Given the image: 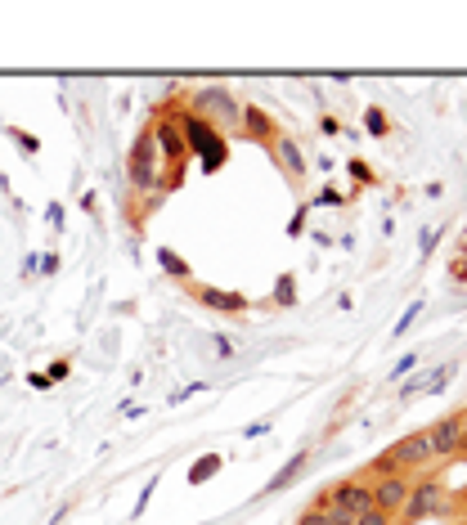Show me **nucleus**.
I'll use <instances>...</instances> for the list:
<instances>
[{"instance_id": "12", "label": "nucleus", "mask_w": 467, "mask_h": 525, "mask_svg": "<svg viewBox=\"0 0 467 525\" xmlns=\"http://www.w3.org/2000/svg\"><path fill=\"white\" fill-rule=\"evenodd\" d=\"M248 140H257V144H274L279 140V131H274V117L265 112V108H257V104H243V126H239Z\"/></svg>"}, {"instance_id": "26", "label": "nucleus", "mask_w": 467, "mask_h": 525, "mask_svg": "<svg viewBox=\"0 0 467 525\" xmlns=\"http://www.w3.org/2000/svg\"><path fill=\"white\" fill-rule=\"evenodd\" d=\"M463 454H467V414H463Z\"/></svg>"}, {"instance_id": "2", "label": "nucleus", "mask_w": 467, "mask_h": 525, "mask_svg": "<svg viewBox=\"0 0 467 525\" xmlns=\"http://www.w3.org/2000/svg\"><path fill=\"white\" fill-rule=\"evenodd\" d=\"M189 112H198L203 121H211L220 135L243 126V100H234V90H225V86H207V90H198V95L189 100Z\"/></svg>"}, {"instance_id": "21", "label": "nucleus", "mask_w": 467, "mask_h": 525, "mask_svg": "<svg viewBox=\"0 0 467 525\" xmlns=\"http://www.w3.org/2000/svg\"><path fill=\"white\" fill-rule=\"evenodd\" d=\"M418 310H422V301H414V306L405 310V319L396 323V337H400V332H409V323H414V319H418Z\"/></svg>"}, {"instance_id": "17", "label": "nucleus", "mask_w": 467, "mask_h": 525, "mask_svg": "<svg viewBox=\"0 0 467 525\" xmlns=\"http://www.w3.org/2000/svg\"><path fill=\"white\" fill-rule=\"evenodd\" d=\"M364 126H368V135H387V112H382V108H368V112H364Z\"/></svg>"}, {"instance_id": "6", "label": "nucleus", "mask_w": 467, "mask_h": 525, "mask_svg": "<svg viewBox=\"0 0 467 525\" xmlns=\"http://www.w3.org/2000/svg\"><path fill=\"white\" fill-rule=\"evenodd\" d=\"M149 135H154V149L162 166L166 171H185V162H189V149H185V131H180V117H171V112H157L154 121H149Z\"/></svg>"}, {"instance_id": "22", "label": "nucleus", "mask_w": 467, "mask_h": 525, "mask_svg": "<svg viewBox=\"0 0 467 525\" xmlns=\"http://www.w3.org/2000/svg\"><path fill=\"white\" fill-rule=\"evenodd\" d=\"M279 301H283V306L292 301V274H283V278H279Z\"/></svg>"}, {"instance_id": "16", "label": "nucleus", "mask_w": 467, "mask_h": 525, "mask_svg": "<svg viewBox=\"0 0 467 525\" xmlns=\"http://www.w3.org/2000/svg\"><path fill=\"white\" fill-rule=\"evenodd\" d=\"M216 472H220V458H216V454H207V458H198V463L189 467V480L198 485V480H211Z\"/></svg>"}, {"instance_id": "1", "label": "nucleus", "mask_w": 467, "mask_h": 525, "mask_svg": "<svg viewBox=\"0 0 467 525\" xmlns=\"http://www.w3.org/2000/svg\"><path fill=\"white\" fill-rule=\"evenodd\" d=\"M162 175H166V166H162V158H157L154 135L140 131V140H135L131 153H126V189H131L135 198H144V194H154L157 184H166Z\"/></svg>"}, {"instance_id": "18", "label": "nucleus", "mask_w": 467, "mask_h": 525, "mask_svg": "<svg viewBox=\"0 0 467 525\" xmlns=\"http://www.w3.org/2000/svg\"><path fill=\"white\" fill-rule=\"evenodd\" d=\"M211 351H216V360H234V341H229L225 332H216V337H211Z\"/></svg>"}, {"instance_id": "3", "label": "nucleus", "mask_w": 467, "mask_h": 525, "mask_svg": "<svg viewBox=\"0 0 467 525\" xmlns=\"http://www.w3.org/2000/svg\"><path fill=\"white\" fill-rule=\"evenodd\" d=\"M319 499L328 503V512H333L337 525H356V517L373 508V480H368V476H351V480L333 485V489L319 494Z\"/></svg>"}, {"instance_id": "13", "label": "nucleus", "mask_w": 467, "mask_h": 525, "mask_svg": "<svg viewBox=\"0 0 467 525\" xmlns=\"http://www.w3.org/2000/svg\"><path fill=\"white\" fill-rule=\"evenodd\" d=\"M306 463H311V454H306V449H302V454H292V458L283 463V472H274V476H270V485H265V494H279V489H288V485H292L297 476L306 472Z\"/></svg>"}, {"instance_id": "23", "label": "nucleus", "mask_w": 467, "mask_h": 525, "mask_svg": "<svg viewBox=\"0 0 467 525\" xmlns=\"http://www.w3.org/2000/svg\"><path fill=\"white\" fill-rule=\"evenodd\" d=\"M351 171H356V180H360V184H373V171H368L364 162H351Z\"/></svg>"}, {"instance_id": "5", "label": "nucleus", "mask_w": 467, "mask_h": 525, "mask_svg": "<svg viewBox=\"0 0 467 525\" xmlns=\"http://www.w3.org/2000/svg\"><path fill=\"white\" fill-rule=\"evenodd\" d=\"M180 131H185V149L203 158V171H216L225 162V135L198 112H180Z\"/></svg>"}, {"instance_id": "15", "label": "nucleus", "mask_w": 467, "mask_h": 525, "mask_svg": "<svg viewBox=\"0 0 467 525\" xmlns=\"http://www.w3.org/2000/svg\"><path fill=\"white\" fill-rule=\"evenodd\" d=\"M157 265H162V269H166V274H171V278H180V283H185V278H189V265L180 261V257H175V252H171V247H162V252H157Z\"/></svg>"}, {"instance_id": "8", "label": "nucleus", "mask_w": 467, "mask_h": 525, "mask_svg": "<svg viewBox=\"0 0 467 525\" xmlns=\"http://www.w3.org/2000/svg\"><path fill=\"white\" fill-rule=\"evenodd\" d=\"M427 440H431V458H454V454H463V414H450V418L431 422V426H427Z\"/></svg>"}, {"instance_id": "10", "label": "nucleus", "mask_w": 467, "mask_h": 525, "mask_svg": "<svg viewBox=\"0 0 467 525\" xmlns=\"http://www.w3.org/2000/svg\"><path fill=\"white\" fill-rule=\"evenodd\" d=\"M270 153H274V162L283 166V175H288L292 184H302V180H306V149H302V140L279 135V140L270 144Z\"/></svg>"}, {"instance_id": "11", "label": "nucleus", "mask_w": 467, "mask_h": 525, "mask_svg": "<svg viewBox=\"0 0 467 525\" xmlns=\"http://www.w3.org/2000/svg\"><path fill=\"white\" fill-rule=\"evenodd\" d=\"M189 297L203 301L207 310H220V315H243L248 310L243 292H220V288H207V283H189Z\"/></svg>"}, {"instance_id": "25", "label": "nucleus", "mask_w": 467, "mask_h": 525, "mask_svg": "<svg viewBox=\"0 0 467 525\" xmlns=\"http://www.w3.org/2000/svg\"><path fill=\"white\" fill-rule=\"evenodd\" d=\"M37 269H46V274H54V269H58V257H46V261H37Z\"/></svg>"}, {"instance_id": "19", "label": "nucleus", "mask_w": 467, "mask_h": 525, "mask_svg": "<svg viewBox=\"0 0 467 525\" xmlns=\"http://www.w3.org/2000/svg\"><path fill=\"white\" fill-rule=\"evenodd\" d=\"M356 525H396V521H391L382 508H368V512H360V517H356Z\"/></svg>"}, {"instance_id": "4", "label": "nucleus", "mask_w": 467, "mask_h": 525, "mask_svg": "<svg viewBox=\"0 0 467 525\" xmlns=\"http://www.w3.org/2000/svg\"><path fill=\"white\" fill-rule=\"evenodd\" d=\"M445 512H450V494H445V485L431 480V476H422V480H414L405 508L396 512V525H418V521H431V517H445Z\"/></svg>"}, {"instance_id": "28", "label": "nucleus", "mask_w": 467, "mask_h": 525, "mask_svg": "<svg viewBox=\"0 0 467 525\" xmlns=\"http://www.w3.org/2000/svg\"><path fill=\"white\" fill-rule=\"evenodd\" d=\"M463 525H467V521H463Z\"/></svg>"}, {"instance_id": "14", "label": "nucleus", "mask_w": 467, "mask_h": 525, "mask_svg": "<svg viewBox=\"0 0 467 525\" xmlns=\"http://www.w3.org/2000/svg\"><path fill=\"white\" fill-rule=\"evenodd\" d=\"M297 525H337V521H333V512H328V503H324V499H314L311 508H306V512L297 517Z\"/></svg>"}, {"instance_id": "9", "label": "nucleus", "mask_w": 467, "mask_h": 525, "mask_svg": "<svg viewBox=\"0 0 467 525\" xmlns=\"http://www.w3.org/2000/svg\"><path fill=\"white\" fill-rule=\"evenodd\" d=\"M409 489H414V476H377L373 480V508H382L391 521H396V512L405 508V499H409Z\"/></svg>"}, {"instance_id": "7", "label": "nucleus", "mask_w": 467, "mask_h": 525, "mask_svg": "<svg viewBox=\"0 0 467 525\" xmlns=\"http://www.w3.org/2000/svg\"><path fill=\"white\" fill-rule=\"evenodd\" d=\"M387 458L396 463V472H405V476L422 472V467L431 463V440H427V431H414V436L396 440V445L387 449Z\"/></svg>"}, {"instance_id": "24", "label": "nucleus", "mask_w": 467, "mask_h": 525, "mask_svg": "<svg viewBox=\"0 0 467 525\" xmlns=\"http://www.w3.org/2000/svg\"><path fill=\"white\" fill-rule=\"evenodd\" d=\"M58 377H68V364L58 360V364H50V382H58Z\"/></svg>"}, {"instance_id": "27", "label": "nucleus", "mask_w": 467, "mask_h": 525, "mask_svg": "<svg viewBox=\"0 0 467 525\" xmlns=\"http://www.w3.org/2000/svg\"><path fill=\"white\" fill-rule=\"evenodd\" d=\"M463 517H467V494H463Z\"/></svg>"}, {"instance_id": "20", "label": "nucleus", "mask_w": 467, "mask_h": 525, "mask_svg": "<svg viewBox=\"0 0 467 525\" xmlns=\"http://www.w3.org/2000/svg\"><path fill=\"white\" fill-rule=\"evenodd\" d=\"M9 140H18L23 153H37V135H27V131H9Z\"/></svg>"}]
</instances>
